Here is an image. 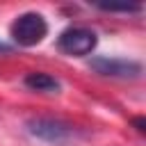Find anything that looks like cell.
<instances>
[{
    "instance_id": "cell-1",
    "label": "cell",
    "mask_w": 146,
    "mask_h": 146,
    "mask_svg": "<svg viewBox=\"0 0 146 146\" xmlns=\"http://www.w3.org/2000/svg\"><path fill=\"white\" fill-rule=\"evenodd\" d=\"M46 34H48V23L36 11H25L11 23V39L23 48L41 43Z\"/></svg>"
},
{
    "instance_id": "cell-2",
    "label": "cell",
    "mask_w": 146,
    "mask_h": 146,
    "mask_svg": "<svg viewBox=\"0 0 146 146\" xmlns=\"http://www.w3.org/2000/svg\"><path fill=\"white\" fill-rule=\"evenodd\" d=\"M96 43H98V36L89 27H66L57 39V48L71 57L89 55L96 48Z\"/></svg>"
},
{
    "instance_id": "cell-3",
    "label": "cell",
    "mask_w": 146,
    "mask_h": 146,
    "mask_svg": "<svg viewBox=\"0 0 146 146\" xmlns=\"http://www.w3.org/2000/svg\"><path fill=\"white\" fill-rule=\"evenodd\" d=\"M27 130H30V135H34V137H39L43 141H50V144H64L66 139L73 137V128L68 123L57 121V119H48V116L30 119Z\"/></svg>"
},
{
    "instance_id": "cell-4",
    "label": "cell",
    "mask_w": 146,
    "mask_h": 146,
    "mask_svg": "<svg viewBox=\"0 0 146 146\" xmlns=\"http://www.w3.org/2000/svg\"><path fill=\"white\" fill-rule=\"evenodd\" d=\"M89 66L107 78H121V80H135L141 75V64L132 59H114V57H94Z\"/></svg>"
},
{
    "instance_id": "cell-5",
    "label": "cell",
    "mask_w": 146,
    "mask_h": 146,
    "mask_svg": "<svg viewBox=\"0 0 146 146\" xmlns=\"http://www.w3.org/2000/svg\"><path fill=\"white\" fill-rule=\"evenodd\" d=\"M25 87L32 89V91H59L62 84H59V80L52 78L50 73L36 71V73H27V75H25Z\"/></svg>"
},
{
    "instance_id": "cell-6",
    "label": "cell",
    "mask_w": 146,
    "mask_h": 146,
    "mask_svg": "<svg viewBox=\"0 0 146 146\" xmlns=\"http://www.w3.org/2000/svg\"><path fill=\"white\" fill-rule=\"evenodd\" d=\"M96 7L103 9V11H123V14L141 11V5H96Z\"/></svg>"
},
{
    "instance_id": "cell-7",
    "label": "cell",
    "mask_w": 146,
    "mask_h": 146,
    "mask_svg": "<svg viewBox=\"0 0 146 146\" xmlns=\"http://www.w3.org/2000/svg\"><path fill=\"white\" fill-rule=\"evenodd\" d=\"M132 125H135L139 132H144V130H146V119H144V116H137V119H132Z\"/></svg>"
},
{
    "instance_id": "cell-8",
    "label": "cell",
    "mask_w": 146,
    "mask_h": 146,
    "mask_svg": "<svg viewBox=\"0 0 146 146\" xmlns=\"http://www.w3.org/2000/svg\"><path fill=\"white\" fill-rule=\"evenodd\" d=\"M9 50H11V48H9L7 43H2V41H0V52H9Z\"/></svg>"
}]
</instances>
